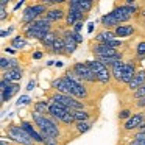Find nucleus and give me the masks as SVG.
Wrapping results in <instances>:
<instances>
[{
	"label": "nucleus",
	"instance_id": "obj_25",
	"mask_svg": "<svg viewBox=\"0 0 145 145\" xmlns=\"http://www.w3.org/2000/svg\"><path fill=\"white\" fill-rule=\"evenodd\" d=\"M73 114H75L76 123H80V122H88V120H91V119H95V117H98V114H97V116H92V112H91V111H88V109L73 111Z\"/></svg>",
	"mask_w": 145,
	"mask_h": 145
},
{
	"label": "nucleus",
	"instance_id": "obj_18",
	"mask_svg": "<svg viewBox=\"0 0 145 145\" xmlns=\"http://www.w3.org/2000/svg\"><path fill=\"white\" fill-rule=\"evenodd\" d=\"M67 111H70V109L67 106H64V105L52 103L50 105V109H48V116H52L53 119H56V120H61V119H63V116L67 112Z\"/></svg>",
	"mask_w": 145,
	"mask_h": 145
},
{
	"label": "nucleus",
	"instance_id": "obj_3",
	"mask_svg": "<svg viewBox=\"0 0 145 145\" xmlns=\"http://www.w3.org/2000/svg\"><path fill=\"white\" fill-rule=\"evenodd\" d=\"M89 64V67L92 69V72L97 75V80L100 84H108V83L112 80V73H111V69H108L106 66L100 63L97 59H92V61H86Z\"/></svg>",
	"mask_w": 145,
	"mask_h": 145
},
{
	"label": "nucleus",
	"instance_id": "obj_27",
	"mask_svg": "<svg viewBox=\"0 0 145 145\" xmlns=\"http://www.w3.org/2000/svg\"><path fill=\"white\" fill-rule=\"evenodd\" d=\"M11 47H13V48H17V50H20V48H25V47H27L25 38H22V36H16V38H13V39H11Z\"/></svg>",
	"mask_w": 145,
	"mask_h": 145
},
{
	"label": "nucleus",
	"instance_id": "obj_33",
	"mask_svg": "<svg viewBox=\"0 0 145 145\" xmlns=\"http://www.w3.org/2000/svg\"><path fill=\"white\" fill-rule=\"evenodd\" d=\"M27 103H30V97L24 95V97L19 98V101H17V106H20V105H27Z\"/></svg>",
	"mask_w": 145,
	"mask_h": 145
},
{
	"label": "nucleus",
	"instance_id": "obj_8",
	"mask_svg": "<svg viewBox=\"0 0 145 145\" xmlns=\"http://www.w3.org/2000/svg\"><path fill=\"white\" fill-rule=\"evenodd\" d=\"M20 126H22V128L25 129L30 136H31V139L35 140L36 145H44V137H42V134L39 133V129L36 128L35 123L27 122V120H22V122H20Z\"/></svg>",
	"mask_w": 145,
	"mask_h": 145
},
{
	"label": "nucleus",
	"instance_id": "obj_21",
	"mask_svg": "<svg viewBox=\"0 0 145 145\" xmlns=\"http://www.w3.org/2000/svg\"><path fill=\"white\" fill-rule=\"evenodd\" d=\"M114 33H116V36L117 38H128V36H131V35H134L136 33V28L133 25H119L116 30H114Z\"/></svg>",
	"mask_w": 145,
	"mask_h": 145
},
{
	"label": "nucleus",
	"instance_id": "obj_32",
	"mask_svg": "<svg viewBox=\"0 0 145 145\" xmlns=\"http://www.w3.org/2000/svg\"><path fill=\"white\" fill-rule=\"evenodd\" d=\"M44 137V145H58L59 139H55L52 136H42Z\"/></svg>",
	"mask_w": 145,
	"mask_h": 145
},
{
	"label": "nucleus",
	"instance_id": "obj_36",
	"mask_svg": "<svg viewBox=\"0 0 145 145\" xmlns=\"http://www.w3.org/2000/svg\"><path fill=\"white\" fill-rule=\"evenodd\" d=\"M35 86H36V81H33V80H31V81L28 83V86H27V91H33Z\"/></svg>",
	"mask_w": 145,
	"mask_h": 145
},
{
	"label": "nucleus",
	"instance_id": "obj_20",
	"mask_svg": "<svg viewBox=\"0 0 145 145\" xmlns=\"http://www.w3.org/2000/svg\"><path fill=\"white\" fill-rule=\"evenodd\" d=\"M111 73H112V78L117 83H122L123 73H125V63L123 61H117L112 67H111Z\"/></svg>",
	"mask_w": 145,
	"mask_h": 145
},
{
	"label": "nucleus",
	"instance_id": "obj_1",
	"mask_svg": "<svg viewBox=\"0 0 145 145\" xmlns=\"http://www.w3.org/2000/svg\"><path fill=\"white\" fill-rule=\"evenodd\" d=\"M7 133H8V139L14 140L19 145H36L35 140L31 139V136L19 125H14V123H10L7 126Z\"/></svg>",
	"mask_w": 145,
	"mask_h": 145
},
{
	"label": "nucleus",
	"instance_id": "obj_28",
	"mask_svg": "<svg viewBox=\"0 0 145 145\" xmlns=\"http://www.w3.org/2000/svg\"><path fill=\"white\" fill-rule=\"evenodd\" d=\"M134 53L137 59H145V41H139L134 48Z\"/></svg>",
	"mask_w": 145,
	"mask_h": 145
},
{
	"label": "nucleus",
	"instance_id": "obj_10",
	"mask_svg": "<svg viewBox=\"0 0 145 145\" xmlns=\"http://www.w3.org/2000/svg\"><path fill=\"white\" fill-rule=\"evenodd\" d=\"M66 14H67V10H64L63 3H59L58 7L50 8L48 13L45 14V17H47L50 22H61V20H66Z\"/></svg>",
	"mask_w": 145,
	"mask_h": 145
},
{
	"label": "nucleus",
	"instance_id": "obj_2",
	"mask_svg": "<svg viewBox=\"0 0 145 145\" xmlns=\"http://www.w3.org/2000/svg\"><path fill=\"white\" fill-rule=\"evenodd\" d=\"M111 13L116 16V19L120 22V25H123L133 16L137 14V7H134V5H126V3H114V8Z\"/></svg>",
	"mask_w": 145,
	"mask_h": 145
},
{
	"label": "nucleus",
	"instance_id": "obj_40",
	"mask_svg": "<svg viewBox=\"0 0 145 145\" xmlns=\"http://www.w3.org/2000/svg\"><path fill=\"white\" fill-rule=\"evenodd\" d=\"M7 7V0H2V2H0V8H5Z\"/></svg>",
	"mask_w": 145,
	"mask_h": 145
},
{
	"label": "nucleus",
	"instance_id": "obj_13",
	"mask_svg": "<svg viewBox=\"0 0 145 145\" xmlns=\"http://www.w3.org/2000/svg\"><path fill=\"white\" fill-rule=\"evenodd\" d=\"M117 36L112 30H100V31L95 33V42H100V44H108L111 41H116Z\"/></svg>",
	"mask_w": 145,
	"mask_h": 145
},
{
	"label": "nucleus",
	"instance_id": "obj_35",
	"mask_svg": "<svg viewBox=\"0 0 145 145\" xmlns=\"http://www.w3.org/2000/svg\"><path fill=\"white\" fill-rule=\"evenodd\" d=\"M128 145H145V140H140V139H131Z\"/></svg>",
	"mask_w": 145,
	"mask_h": 145
},
{
	"label": "nucleus",
	"instance_id": "obj_24",
	"mask_svg": "<svg viewBox=\"0 0 145 145\" xmlns=\"http://www.w3.org/2000/svg\"><path fill=\"white\" fill-rule=\"evenodd\" d=\"M0 67H2V72H7V70H13V69H17L19 67V61L14 59V58H2L0 59Z\"/></svg>",
	"mask_w": 145,
	"mask_h": 145
},
{
	"label": "nucleus",
	"instance_id": "obj_29",
	"mask_svg": "<svg viewBox=\"0 0 145 145\" xmlns=\"http://www.w3.org/2000/svg\"><path fill=\"white\" fill-rule=\"evenodd\" d=\"M80 8H81V13L89 14V11L94 8V2L92 0H80Z\"/></svg>",
	"mask_w": 145,
	"mask_h": 145
},
{
	"label": "nucleus",
	"instance_id": "obj_30",
	"mask_svg": "<svg viewBox=\"0 0 145 145\" xmlns=\"http://www.w3.org/2000/svg\"><path fill=\"white\" fill-rule=\"evenodd\" d=\"M131 117H133L131 108H123V109L119 112V120L120 122H126V120H129Z\"/></svg>",
	"mask_w": 145,
	"mask_h": 145
},
{
	"label": "nucleus",
	"instance_id": "obj_34",
	"mask_svg": "<svg viewBox=\"0 0 145 145\" xmlns=\"http://www.w3.org/2000/svg\"><path fill=\"white\" fill-rule=\"evenodd\" d=\"M72 35H73V38H75V41H76V44H81L83 42V36L80 35V33H76V31H73L72 30Z\"/></svg>",
	"mask_w": 145,
	"mask_h": 145
},
{
	"label": "nucleus",
	"instance_id": "obj_15",
	"mask_svg": "<svg viewBox=\"0 0 145 145\" xmlns=\"http://www.w3.org/2000/svg\"><path fill=\"white\" fill-rule=\"evenodd\" d=\"M24 76V70L20 67L17 69H13V70H7V72H2V78L7 80L10 83H19Z\"/></svg>",
	"mask_w": 145,
	"mask_h": 145
},
{
	"label": "nucleus",
	"instance_id": "obj_16",
	"mask_svg": "<svg viewBox=\"0 0 145 145\" xmlns=\"http://www.w3.org/2000/svg\"><path fill=\"white\" fill-rule=\"evenodd\" d=\"M136 72H137V70H136V63H133V61L125 63V73H123V78H122V84L128 86L129 83L133 81Z\"/></svg>",
	"mask_w": 145,
	"mask_h": 145
},
{
	"label": "nucleus",
	"instance_id": "obj_11",
	"mask_svg": "<svg viewBox=\"0 0 145 145\" xmlns=\"http://www.w3.org/2000/svg\"><path fill=\"white\" fill-rule=\"evenodd\" d=\"M63 39H64V44H66V52H67V56L73 55V52L76 50V41L72 35V28H67L63 31Z\"/></svg>",
	"mask_w": 145,
	"mask_h": 145
},
{
	"label": "nucleus",
	"instance_id": "obj_19",
	"mask_svg": "<svg viewBox=\"0 0 145 145\" xmlns=\"http://www.w3.org/2000/svg\"><path fill=\"white\" fill-rule=\"evenodd\" d=\"M58 36H59V31H55V30H52L50 33H47V35H45V38L41 41L42 47H44L47 52H52V48H53V44H55V41H56Z\"/></svg>",
	"mask_w": 145,
	"mask_h": 145
},
{
	"label": "nucleus",
	"instance_id": "obj_4",
	"mask_svg": "<svg viewBox=\"0 0 145 145\" xmlns=\"http://www.w3.org/2000/svg\"><path fill=\"white\" fill-rule=\"evenodd\" d=\"M72 69L75 70L76 75H78L84 83H88V84H95V83H98L97 75L92 72V69L89 67L88 63H75L72 66Z\"/></svg>",
	"mask_w": 145,
	"mask_h": 145
},
{
	"label": "nucleus",
	"instance_id": "obj_6",
	"mask_svg": "<svg viewBox=\"0 0 145 145\" xmlns=\"http://www.w3.org/2000/svg\"><path fill=\"white\" fill-rule=\"evenodd\" d=\"M0 86H2V88H0L2 89V103L11 100V98L20 91L19 83H10V81H7V80H3V78H2V84Z\"/></svg>",
	"mask_w": 145,
	"mask_h": 145
},
{
	"label": "nucleus",
	"instance_id": "obj_23",
	"mask_svg": "<svg viewBox=\"0 0 145 145\" xmlns=\"http://www.w3.org/2000/svg\"><path fill=\"white\" fill-rule=\"evenodd\" d=\"M52 53L55 55H63V56H67V52H66V44H64V39H63V35H59L56 38L53 44V48H52Z\"/></svg>",
	"mask_w": 145,
	"mask_h": 145
},
{
	"label": "nucleus",
	"instance_id": "obj_39",
	"mask_svg": "<svg viewBox=\"0 0 145 145\" xmlns=\"http://www.w3.org/2000/svg\"><path fill=\"white\" fill-rule=\"evenodd\" d=\"M41 56H42V53H39V52H38V53H35V55H33V58H35V59H39Z\"/></svg>",
	"mask_w": 145,
	"mask_h": 145
},
{
	"label": "nucleus",
	"instance_id": "obj_22",
	"mask_svg": "<svg viewBox=\"0 0 145 145\" xmlns=\"http://www.w3.org/2000/svg\"><path fill=\"white\" fill-rule=\"evenodd\" d=\"M50 105H52L50 100H39L33 105V111L38 114H42V116H47L48 109H50Z\"/></svg>",
	"mask_w": 145,
	"mask_h": 145
},
{
	"label": "nucleus",
	"instance_id": "obj_38",
	"mask_svg": "<svg viewBox=\"0 0 145 145\" xmlns=\"http://www.w3.org/2000/svg\"><path fill=\"white\" fill-rule=\"evenodd\" d=\"M94 25H95V24H89V27H88V31H89V33L94 31Z\"/></svg>",
	"mask_w": 145,
	"mask_h": 145
},
{
	"label": "nucleus",
	"instance_id": "obj_41",
	"mask_svg": "<svg viewBox=\"0 0 145 145\" xmlns=\"http://www.w3.org/2000/svg\"><path fill=\"white\" fill-rule=\"evenodd\" d=\"M5 50H7V52H10V53H14V52H16L13 47H10V48H5Z\"/></svg>",
	"mask_w": 145,
	"mask_h": 145
},
{
	"label": "nucleus",
	"instance_id": "obj_31",
	"mask_svg": "<svg viewBox=\"0 0 145 145\" xmlns=\"http://www.w3.org/2000/svg\"><path fill=\"white\" fill-rule=\"evenodd\" d=\"M131 98H134V101L136 100H140V98H145V84L140 86L137 91L131 92Z\"/></svg>",
	"mask_w": 145,
	"mask_h": 145
},
{
	"label": "nucleus",
	"instance_id": "obj_9",
	"mask_svg": "<svg viewBox=\"0 0 145 145\" xmlns=\"http://www.w3.org/2000/svg\"><path fill=\"white\" fill-rule=\"evenodd\" d=\"M50 86H52V89H53V91L59 92V94H64V95H72V89H70L69 83H67V80L64 78V76H59V78L52 80Z\"/></svg>",
	"mask_w": 145,
	"mask_h": 145
},
{
	"label": "nucleus",
	"instance_id": "obj_42",
	"mask_svg": "<svg viewBox=\"0 0 145 145\" xmlns=\"http://www.w3.org/2000/svg\"><path fill=\"white\" fill-rule=\"evenodd\" d=\"M2 145H7V142H2Z\"/></svg>",
	"mask_w": 145,
	"mask_h": 145
},
{
	"label": "nucleus",
	"instance_id": "obj_17",
	"mask_svg": "<svg viewBox=\"0 0 145 145\" xmlns=\"http://www.w3.org/2000/svg\"><path fill=\"white\" fill-rule=\"evenodd\" d=\"M38 19H41V17H39V14L36 13V10H35V7H33V3H31V5H28V7H27L25 10H24L22 24L28 25V24L35 22V20H38Z\"/></svg>",
	"mask_w": 145,
	"mask_h": 145
},
{
	"label": "nucleus",
	"instance_id": "obj_37",
	"mask_svg": "<svg viewBox=\"0 0 145 145\" xmlns=\"http://www.w3.org/2000/svg\"><path fill=\"white\" fill-rule=\"evenodd\" d=\"M5 17H7V10L5 8H0V19L3 20Z\"/></svg>",
	"mask_w": 145,
	"mask_h": 145
},
{
	"label": "nucleus",
	"instance_id": "obj_26",
	"mask_svg": "<svg viewBox=\"0 0 145 145\" xmlns=\"http://www.w3.org/2000/svg\"><path fill=\"white\" fill-rule=\"evenodd\" d=\"M95 122H97V117H95V119L88 120V122H80V123H76L73 128H75L76 134H84L86 131H89V129L92 128V125H94Z\"/></svg>",
	"mask_w": 145,
	"mask_h": 145
},
{
	"label": "nucleus",
	"instance_id": "obj_12",
	"mask_svg": "<svg viewBox=\"0 0 145 145\" xmlns=\"http://www.w3.org/2000/svg\"><path fill=\"white\" fill-rule=\"evenodd\" d=\"M100 22H101V27H103L105 30H112V31L120 25V22L116 19V16H114L112 13L103 14V16H101V19H100Z\"/></svg>",
	"mask_w": 145,
	"mask_h": 145
},
{
	"label": "nucleus",
	"instance_id": "obj_7",
	"mask_svg": "<svg viewBox=\"0 0 145 145\" xmlns=\"http://www.w3.org/2000/svg\"><path fill=\"white\" fill-rule=\"evenodd\" d=\"M144 122H145V114H144V112H134L131 119L126 120V122H123L122 129H123V131H126V133H129V131H137Z\"/></svg>",
	"mask_w": 145,
	"mask_h": 145
},
{
	"label": "nucleus",
	"instance_id": "obj_14",
	"mask_svg": "<svg viewBox=\"0 0 145 145\" xmlns=\"http://www.w3.org/2000/svg\"><path fill=\"white\" fill-rule=\"evenodd\" d=\"M144 84H145V69H140V70L136 72L133 81L128 84V91L129 92H134V91H137V89L140 88V86H144Z\"/></svg>",
	"mask_w": 145,
	"mask_h": 145
},
{
	"label": "nucleus",
	"instance_id": "obj_5",
	"mask_svg": "<svg viewBox=\"0 0 145 145\" xmlns=\"http://www.w3.org/2000/svg\"><path fill=\"white\" fill-rule=\"evenodd\" d=\"M89 48H91L92 55L95 56V59L98 58H111V56H117L120 53V50H116V48L108 47L106 44H100V42L91 41L89 42Z\"/></svg>",
	"mask_w": 145,
	"mask_h": 145
}]
</instances>
